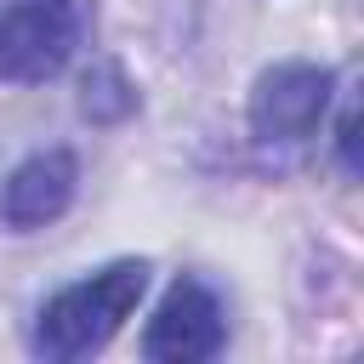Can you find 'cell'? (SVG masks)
<instances>
[{"mask_svg": "<svg viewBox=\"0 0 364 364\" xmlns=\"http://www.w3.org/2000/svg\"><path fill=\"white\" fill-rule=\"evenodd\" d=\"M74 188H80V159L68 148H40V154H28L6 176V188H0V222L11 233H34V228L57 222L74 205Z\"/></svg>", "mask_w": 364, "mask_h": 364, "instance_id": "5", "label": "cell"}, {"mask_svg": "<svg viewBox=\"0 0 364 364\" xmlns=\"http://www.w3.org/2000/svg\"><path fill=\"white\" fill-rule=\"evenodd\" d=\"M91 0H0V80L46 85L85 46Z\"/></svg>", "mask_w": 364, "mask_h": 364, "instance_id": "2", "label": "cell"}, {"mask_svg": "<svg viewBox=\"0 0 364 364\" xmlns=\"http://www.w3.org/2000/svg\"><path fill=\"white\" fill-rule=\"evenodd\" d=\"M142 290H148V262L142 256H119V262L85 273V279L63 284L34 313V336H28L34 353L51 358V364H80V358L102 353L114 341V330L136 313Z\"/></svg>", "mask_w": 364, "mask_h": 364, "instance_id": "1", "label": "cell"}, {"mask_svg": "<svg viewBox=\"0 0 364 364\" xmlns=\"http://www.w3.org/2000/svg\"><path fill=\"white\" fill-rule=\"evenodd\" d=\"M80 114L91 125H119L136 114V85L125 80L119 63H97L85 80H80Z\"/></svg>", "mask_w": 364, "mask_h": 364, "instance_id": "6", "label": "cell"}, {"mask_svg": "<svg viewBox=\"0 0 364 364\" xmlns=\"http://www.w3.org/2000/svg\"><path fill=\"white\" fill-rule=\"evenodd\" d=\"M222 347H228V318H222L216 290L205 279L182 273L159 296V307L142 330V358H154V364H205Z\"/></svg>", "mask_w": 364, "mask_h": 364, "instance_id": "4", "label": "cell"}, {"mask_svg": "<svg viewBox=\"0 0 364 364\" xmlns=\"http://www.w3.org/2000/svg\"><path fill=\"white\" fill-rule=\"evenodd\" d=\"M330 97H336V74L324 63L284 57V63L262 68L256 85H250V108H245L250 114V136L262 148H296L324 125Z\"/></svg>", "mask_w": 364, "mask_h": 364, "instance_id": "3", "label": "cell"}, {"mask_svg": "<svg viewBox=\"0 0 364 364\" xmlns=\"http://www.w3.org/2000/svg\"><path fill=\"white\" fill-rule=\"evenodd\" d=\"M336 159H341L347 176L358 171V154H353V102H341V119H336Z\"/></svg>", "mask_w": 364, "mask_h": 364, "instance_id": "7", "label": "cell"}]
</instances>
